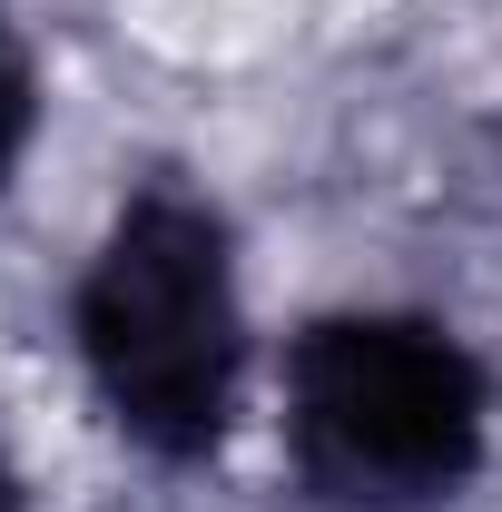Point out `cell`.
I'll return each mask as SVG.
<instances>
[{
  "mask_svg": "<svg viewBox=\"0 0 502 512\" xmlns=\"http://www.w3.org/2000/svg\"><path fill=\"white\" fill-rule=\"evenodd\" d=\"M69 355L128 453L168 473L227 453L247 404V266L207 188L148 178L109 207L69 286Z\"/></svg>",
  "mask_w": 502,
  "mask_h": 512,
  "instance_id": "cell-1",
  "label": "cell"
},
{
  "mask_svg": "<svg viewBox=\"0 0 502 512\" xmlns=\"http://www.w3.org/2000/svg\"><path fill=\"white\" fill-rule=\"evenodd\" d=\"M276 434L315 512H443L493 463V365L424 306H325L286 335Z\"/></svg>",
  "mask_w": 502,
  "mask_h": 512,
  "instance_id": "cell-2",
  "label": "cell"
},
{
  "mask_svg": "<svg viewBox=\"0 0 502 512\" xmlns=\"http://www.w3.org/2000/svg\"><path fill=\"white\" fill-rule=\"evenodd\" d=\"M30 138H40V69H30V40L10 30V10H0V197L20 188Z\"/></svg>",
  "mask_w": 502,
  "mask_h": 512,
  "instance_id": "cell-3",
  "label": "cell"
},
{
  "mask_svg": "<svg viewBox=\"0 0 502 512\" xmlns=\"http://www.w3.org/2000/svg\"><path fill=\"white\" fill-rule=\"evenodd\" d=\"M0 512H40V503H30V473L10 463V444H0Z\"/></svg>",
  "mask_w": 502,
  "mask_h": 512,
  "instance_id": "cell-4",
  "label": "cell"
}]
</instances>
